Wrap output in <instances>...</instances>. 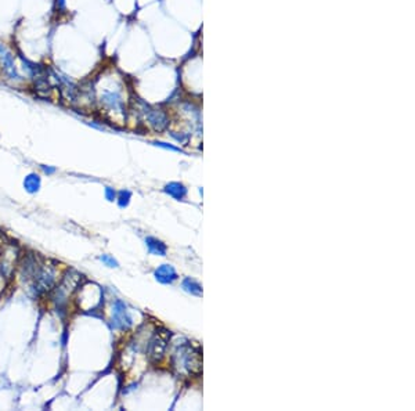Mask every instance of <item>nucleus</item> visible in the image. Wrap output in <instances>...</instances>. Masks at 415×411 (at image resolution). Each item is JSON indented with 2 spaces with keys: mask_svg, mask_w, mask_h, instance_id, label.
<instances>
[{
  "mask_svg": "<svg viewBox=\"0 0 415 411\" xmlns=\"http://www.w3.org/2000/svg\"><path fill=\"white\" fill-rule=\"evenodd\" d=\"M18 258V248L15 245H6L0 254V273L6 278L11 277Z\"/></svg>",
  "mask_w": 415,
  "mask_h": 411,
  "instance_id": "obj_7",
  "label": "nucleus"
},
{
  "mask_svg": "<svg viewBox=\"0 0 415 411\" xmlns=\"http://www.w3.org/2000/svg\"><path fill=\"white\" fill-rule=\"evenodd\" d=\"M80 277L82 276L76 272H68L67 276L61 281V284L55 287L54 302L57 305V308L60 309L67 306L68 299L71 297L72 291L80 284Z\"/></svg>",
  "mask_w": 415,
  "mask_h": 411,
  "instance_id": "obj_3",
  "label": "nucleus"
},
{
  "mask_svg": "<svg viewBox=\"0 0 415 411\" xmlns=\"http://www.w3.org/2000/svg\"><path fill=\"white\" fill-rule=\"evenodd\" d=\"M182 285H183L184 291H187L191 295H196V297H201L202 295L201 285L196 283L194 280H191V278H186Z\"/></svg>",
  "mask_w": 415,
  "mask_h": 411,
  "instance_id": "obj_15",
  "label": "nucleus"
},
{
  "mask_svg": "<svg viewBox=\"0 0 415 411\" xmlns=\"http://www.w3.org/2000/svg\"><path fill=\"white\" fill-rule=\"evenodd\" d=\"M165 193L169 194L175 200L180 201L186 197L187 190H186L183 184H180V183H169L165 187Z\"/></svg>",
  "mask_w": 415,
  "mask_h": 411,
  "instance_id": "obj_14",
  "label": "nucleus"
},
{
  "mask_svg": "<svg viewBox=\"0 0 415 411\" xmlns=\"http://www.w3.org/2000/svg\"><path fill=\"white\" fill-rule=\"evenodd\" d=\"M175 359H179L177 364L179 366L182 364L189 373H200V370H201V356L198 352H194L190 346L180 348V351L175 356Z\"/></svg>",
  "mask_w": 415,
  "mask_h": 411,
  "instance_id": "obj_6",
  "label": "nucleus"
},
{
  "mask_svg": "<svg viewBox=\"0 0 415 411\" xmlns=\"http://www.w3.org/2000/svg\"><path fill=\"white\" fill-rule=\"evenodd\" d=\"M0 75L14 86L26 83V78L21 75L15 62V54L4 43H0Z\"/></svg>",
  "mask_w": 415,
  "mask_h": 411,
  "instance_id": "obj_2",
  "label": "nucleus"
},
{
  "mask_svg": "<svg viewBox=\"0 0 415 411\" xmlns=\"http://www.w3.org/2000/svg\"><path fill=\"white\" fill-rule=\"evenodd\" d=\"M94 91V101L98 107L114 118L125 116L126 100L123 94L122 85L116 79L101 75L96 82H92Z\"/></svg>",
  "mask_w": 415,
  "mask_h": 411,
  "instance_id": "obj_1",
  "label": "nucleus"
},
{
  "mask_svg": "<svg viewBox=\"0 0 415 411\" xmlns=\"http://www.w3.org/2000/svg\"><path fill=\"white\" fill-rule=\"evenodd\" d=\"M155 278L162 284H172L177 278V274L171 265H162L155 270Z\"/></svg>",
  "mask_w": 415,
  "mask_h": 411,
  "instance_id": "obj_11",
  "label": "nucleus"
},
{
  "mask_svg": "<svg viewBox=\"0 0 415 411\" xmlns=\"http://www.w3.org/2000/svg\"><path fill=\"white\" fill-rule=\"evenodd\" d=\"M0 241H1V236H0Z\"/></svg>",
  "mask_w": 415,
  "mask_h": 411,
  "instance_id": "obj_22",
  "label": "nucleus"
},
{
  "mask_svg": "<svg viewBox=\"0 0 415 411\" xmlns=\"http://www.w3.org/2000/svg\"><path fill=\"white\" fill-rule=\"evenodd\" d=\"M147 248L150 251V254L153 255H158V256H165L166 255V245L162 241H159L157 238L154 237H148L146 240Z\"/></svg>",
  "mask_w": 415,
  "mask_h": 411,
  "instance_id": "obj_12",
  "label": "nucleus"
},
{
  "mask_svg": "<svg viewBox=\"0 0 415 411\" xmlns=\"http://www.w3.org/2000/svg\"><path fill=\"white\" fill-rule=\"evenodd\" d=\"M40 184H42L40 177L36 173H31V175H28L24 179V188L29 194L37 193L39 188H40Z\"/></svg>",
  "mask_w": 415,
  "mask_h": 411,
  "instance_id": "obj_13",
  "label": "nucleus"
},
{
  "mask_svg": "<svg viewBox=\"0 0 415 411\" xmlns=\"http://www.w3.org/2000/svg\"><path fill=\"white\" fill-rule=\"evenodd\" d=\"M57 270L54 266L49 265H43L42 267L37 269L35 274V290L36 294H46L54 288L57 283Z\"/></svg>",
  "mask_w": 415,
  "mask_h": 411,
  "instance_id": "obj_4",
  "label": "nucleus"
},
{
  "mask_svg": "<svg viewBox=\"0 0 415 411\" xmlns=\"http://www.w3.org/2000/svg\"><path fill=\"white\" fill-rule=\"evenodd\" d=\"M42 169H43V172L46 173V175H54V173H55V168H51V166H46V165H42Z\"/></svg>",
  "mask_w": 415,
  "mask_h": 411,
  "instance_id": "obj_21",
  "label": "nucleus"
},
{
  "mask_svg": "<svg viewBox=\"0 0 415 411\" xmlns=\"http://www.w3.org/2000/svg\"><path fill=\"white\" fill-rule=\"evenodd\" d=\"M19 58V64H21V69L24 71V75L26 76L28 80H33V79L40 78L43 75H46L49 68L43 67L42 64H37L35 61L28 60L25 58L24 55H18Z\"/></svg>",
  "mask_w": 415,
  "mask_h": 411,
  "instance_id": "obj_9",
  "label": "nucleus"
},
{
  "mask_svg": "<svg viewBox=\"0 0 415 411\" xmlns=\"http://www.w3.org/2000/svg\"><path fill=\"white\" fill-rule=\"evenodd\" d=\"M157 145H159V147H162V148H166V150H171V151H180L179 148H176V147H173V145L171 144H166V143H162V141H157L155 143Z\"/></svg>",
  "mask_w": 415,
  "mask_h": 411,
  "instance_id": "obj_19",
  "label": "nucleus"
},
{
  "mask_svg": "<svg viewBox=\"0 0 415 411\" xmlns=\"http://www.w3.org/2000/svg\"><path fill=\"white\" fill-rule=\"evenodd\" d=\"M146 119L153 126V129L158 130V132H162L169 123V119H168V115L165 114V111L159 108H150L148 111H146Z\"/></svg>",
  "mask_w": 415,
  "mask_h": 411,
  "instance_id": "obj_10",
  "label": "nucleus"
},
{
  "mask_svg": "<svg viewBox=\"0 0 415 411\" xmlns=\"http://www.w3.org/2000/svg\"><path fill=\"white\" fill-rule=\"evenodd\" d=\"M112 323L115 328H121V330H128L132 326V317L129 315L128 308L119 299L112 305Z\"/></svg>",
  "mask_w": 415,
  "mask_h": 411,
  "instance_id": "obj_8",
  "label": "nucleus"
},
{
  "mask_svg": "<svg viewBox=\"0 0 415 411\" xmlns=\"http://www.w3.org/2000/svg\"><path fill=\"white\" fill-rule=\"evenodd\" d=\"M105 197H107V200H108V201L115 200V197H116L115 190H114V188H111V187H105Z\"/></svg>",
  "mask_w": 415,
  "mask_h": 411,
  "instance_id": "obj_18",
  "label": "nucleus"
},
{
  "mask_svg": "<svg viewBox=\"0 0 415 411\" xmlns=\"http://www.w3.org/2000/svg\"><path fill=\"white\" fill-rule=\"evenodd\" d=\"M130 197H132V194H130V191H121L119 193V198H118V204H119V206L121 208H125V206H128L129 201H130Z\"/></svg>",
  "mask_w": 415,
  "mask_h": 411,
  "instance_id": "obj_16",
  "label": "nucleus"
},
{
  "mask_svg": "<svg viewBox=\"0 0 415 411\" xmlns=\"http://www.w3.org/2000/svg\"><path fill=\"white\" fill-rule=\"evenodd\" d=\"M57 7H58V11H65L67 10V0H57Z\"/></svg>",
  "mask_w": 415,
  "mask_h": 411,
  "instance_id": "obj_20",
  "label": "nucleus"
},
{
  "mask_svg": "<svg viewBox=\"0 0 415 411\" xmlns=\"http://www.w3.org/2000/svg\"><path fill=\"white\" fill-rule=\"evenodd\" d=\"M169 338H171V333L166 331V330L155 333V335L150 341V345H148V357H150L151 362H159L164 357Z\"/></svg>",
  "mask_w": 415,
  "mask_h": 411,
  "instance_id": "obj_5",
  "label": "nucleus"
},
{
  "mask_svg": "<svg viewBox=\"0 0 415 411\" xmlns=\"http://www.w3.org/2000/svg\"><path fill=\"white\" fill-rule=\"evenodd\" d=\"M100 259H101L104 265H107L108 267H118V262L112 256H110V255H103Z\"/></svg>",
  "mask_w": 415,
  "mask_h": 411,
  "instance_id": "obj_17",
  "label": "nucleus"
}]
</instances>
